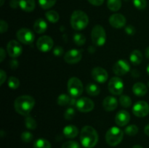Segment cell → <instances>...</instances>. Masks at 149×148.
Segmentation results:
<instances>
[{"label":"cell","instance_id":"6da1fadb","mask_svg":"<svg viewBox=\"0 0 149 148\" xmlns=\"http://www.w3.org/2000/svg\"><path fill=\"white\" fill-rule=\"evenodd\" d=\"M80 141L85 148H93L98 142V134L95 129L90 126L82 128L80 133Z\"/></svg>","mask_w":149,"mask_h":148},{"label":"cell","instance_id":"7a4b0ae2","mask_svg":"<svg viewBox=\"0 0 149 148\" xmlns=\"http://www.w3.org/2000/svg\"><path fill=\"white\" fill-rule=\"evenodd\" d=\"M35 105V100L29 95H22L17 97L14 103L15 111L22 115H28Z\"/></svg>","mask_w":149,"mask_h":148},{"label":"cell","instance_id":"3957f363","mask_svg":"<svg viewBox=\"0 0 149 148\" xmlns=\"http://www.w3.org/2000/svg\"><path fill=\"white\" fill-rule=\"evenodd\" d=\"M89 23V17L84 12L81 10H76L71 16V27L74 30H83Z\"/></svg>","mask_w":149,"mask_h":148},{"label":"cell","instance_id":"277c9868","mask_svg":"<svg viewBox=\"0 0 149 148\" xmlns=\"http://www.w3.org/2000/svg\"><path fill=\"white\" fill-rule=\"evenodd\" d=\"M124 133L119 128L113 126L107 131L106 133V140L109 145L115 147L120 144L123 139Z\"/></svg>","mask_w":149,"mask_h":148},{"label":"cell","instance_id":"5b68a950","mask_svg":"<svg viewBox=\"0 0 149 148\" xmlns=\"http://www.w3.org/2000/svg\"><path fill=\"white\" fill-rule=\"evenodd\" d=\"M91 38L94 45L97 46H103L106 41V33L103 26L100 25L95 26L92 30Z\"/></svg>","mask_w":149,"mask_h":148},{"label":"cell","instance_id":"8992f818","mask_svg":"<svg viewBox=\"0 0 149 148\" xmlns=\"http://www.w3.org/2000/svg\"><path fill=\"white\" fill-rule=\"evenodd\" d=\"M68 91L70 96L73 97H80L83 93L82 82L76 77H72L68 81Z\"/></svg>","mask_w":149,"mask_h":148},{"label":"cell","instance_id":"52a82bcc","mask_svg":"<svg viewBox=\"0 0 149 148\" xmlns=\"http://www.w3.org/2000/svg\"><path fill=\"white\" fill-rule=\"evenodd\" d=\"M16 37L18 39L19 41L24 44H31L35 39L34 33L30 29L26 28H23L17 30L16 33Z\"/></svg>","mask_w":149,"mask_h":148},{"label":"cell","instance_id":"ba28073f","mask_svg":"<svg viewBox=\"0 0 149 148\" xmlns=\"http://www.w3.org/2000/svg\"><path fill=\"white\" fill-rule=\"evenodd\" d=\"M109 90L114 95H120L124 90V83L119 77H113L109 82Z\"/></svg>","mask_w":149,"mask_h":148},{"label":"cell","instance_id":"9c48e42d","mask_svg":"<svg viewBox=\"0 0 149 148\" xmlns=\"http://www.w3.org/2000/svg\"><path fill=\"white\" fill-rule=\"evenodd\" d=\"M54 42L52 38L49 36H43L39 38L36 41L38 49L42 52H47L52 49Z\"/></svg>","mask_w":149,"mask_h":148},{"label":"cell","instance_id":"30bf717a","mask_svg":"<svg viewBox=\"0 0 149 148\" xmlns=\"http://www.w3.org/2000/svg\"><path fill=\"white\" fill-rule=\"evenodd\" d=\"M77 109L82 113H88L94 109L95 104L93 101L87 97H81L79 99L76 104Z\"/></svg>","mask_w":149,"mask_h":148},{"label":"cell","instance_id":"8fae6325","mask_svg":"<svg viewBox=\"0 0 149 148\" xmlns=\"http://www.w3.org/2000/svg\"><path fill=\"white\" fill-rule=\"evenodd\" d=\"M132 113L137 117H145L149 113V104L145 101L137 102L132 107Z\"/></svg>","mask_w":149,"mask_h":148},{"label":"cell","instance_id":"7c38bea8","mask_svg":"<svg viewBox=\"0 0 149 148\" xmlns=\"http://www.w3.org/2000/svg\"><path fill=\"white\" fill-rule=\"evenodd\" d=\"M7 50L8 55L11 57L16 58L21 55L22 52H23V47L17 41L12 40L7 44Z\"/></svg>","mask_w":149,"mask_h":148},{"label":"cell","instance_id":"4fadbf2b","mask_svg":"<svg viewBox=\"0 0 149 148\" xmlns=\"http://www.w3.org/2000/svg\"><path fill=\"white\" fill-rule=\"evenodd\" d=\"M82 58L81 50L73 49L68 51L64 55V60L68 64H75L79 62Z\"/></svg>","mask_w":149,"mask_h":148},{"label":"cell","instance_id":"5bb4252c","mask_svg":"<svg viewBox=\"0 0 149 148\" xmlns=\"http://www.w3.org/2000/svg\"><path fill=\"white\" fill-rule=\"evenodd\" d=\"M130 70V65L127 61L119 59L113 66V71L117 75H124L127 73Z\"/></svg>","mask_w":149,"mask_h":148},{"label":"cell","instance_id":"9a60e30c","mask_svg":"<svg viewBox=\"0 0 149 148\" xmlns=\"http://www.w3.org/2000/svg\"><path fill=\"white\" fill-rule=\"evenodd\" d=\"M92 76L95 81L103 84L108 80L109 74L104 68H100V67H96V68H93V70L92 71Z\"/></svg>","mask_w":149,"mask_h":148},{"label":"cell","instance_id":"2e32d148","mask_svg":"<svg viewBox=\"0 0 149 148\" xmlns=\"http://www.w3.org/2000/svg\"><path fill=\"white\" fill-rule=\"evenodd\" d=\"M109 23L114 28H121L126 25V18L123 15L116 13L109 17Z\"/></svg>","mask_w":149,"mask_h":148},{"label":"cell","instance_id":"e0dca14e","mask_svg":"<svg viewBox=\"0 0 149 148\" xmlns=\"http://www.w3.org/2000/svg\"><path fill=\"white\" fill-rule=\"evenodd\" d=\"M130 120V115L126 110H120L115 116V122L119 126H125Z\"/></svg>","mask_w":149,"mask_h":148},{"label":"cell","instance_id":"ac0fdd59","mask_svg":"<svg viewBox=\"0 0 149 148\" xmlns=\"http://www.w3.org/2000/svg\"><path fill=\"white\" fill-rule=\"evenodd\" d=\"M118 106V101L114 97L108 96L103 100V107L106 111H113Z\"/></svg>","mask_w":149,"mask_h":148},{"label":"cell","instance_id":"d6986e66","mask_svg":"<svg viewBox=\"0 0 149 148\" xmlns=\"http://www.w3.org/2000/svg\"><path fill=\"white\" fill-rule=\"evenodd\" d=\"M63 133L65 137L68 138V139H73L78 135V128L74 125H68L63 129Z\"/></svg>","mask_w":149,"mask_h":148},{"label":"cell","instance_id":"ffe728a7","mask_svg":"<svg viewBox=\"0 0 149 148\" xmlns=\"http://www.w3.org/2000/svg\"><path fill=\"white\" fill-rule=\"evenodd\" d=\"M132 91L134 94L138 97H143L146 95L148 91V88L143 83H136L132 86Z\"/></svg>","mask_w":149,"mask_h":148},{"label":"cell","instance_id":"44dd1931","mask_svg":"<svg viewBox=\"0 0 149 148\" xmlns=\"http://www.w3.org/2000/svg\"><path fill=\"white\" fill-rule=\"evenodd\" d=\"M19 6L25 12H32L36 7L34 0H19Z\"/></svg>","mask_w":149,"mask_h":148},{"label":"cell","instance_id":"7402d4cb","mask_svg":"<svg viewBox=\"0 0 149 148\" xmlns=\"http://www.w3.org/2000/svg\"><path fill=\"white\" fill-rule=\"evenodd\" d=\"M33 29L37 33H43L47 29V23L44 19L39 18L34 22Z\"/></svg>","mask_w":149,"mask_h":148},{"label":"cell","instance_id":"603a6c76","mask_svg":"<svg viewBox=\"0 0 149 148\" xmlns=\"http://www.w3.org/2000/svg\"><path fill=\"white\" fill-rule=\"evenodd\" d=\"M130 62L135 65L141 64L143 60V55L141 51L138 50V49L132 51V53L130 54Z\"/></svg>","mask_w":149,"mask_h":148},{"label":"cell","instance_id":"cb8c5ba5","mask_svg":"<svg viewBox=\"0 0 149 148\" xmlns=\"http://www.w3.org/2000/svg\"><path fill=\"white\" fill-rule=\"evenodd\" d=\"M100 88L97 85L95 84H87L86 86V91L87 94L90 96H97L100 94Z\"/></svg>","mask_w":149,"mask_h":148},{"label":"cell","instance_id":"d4e9b609","mask_svg":"<svg viewBox=\"0 0 149 148\" xmlns=\"http://www.w3.org/2000/svg\"><path fill=\"white\" fill-rule=\"evenodd\" d=\"M107 6L111 11L116 12L122 7V0H108Z\"/></svg>","mask_w":149,"mask_h":148},{"label":"cell","instance_id":"484cf974","mask_svg":"<svg viewBox=\"0 0 149 148\" xmlns=\"http://www.w3.org/2000/svg\"><path fill=\"white\" fill-rule=\"evenodd\" d=\"M45 16H46L48 21L52 23H57L60 18L59 14L55 10H49V11H47L45 13Z\"/></svg>","mask_w":149,"mask_h":148},{"label":"cell","instance_id":"4316f807","mask_svg":"<svg viewBox=\"0 0 149 148\" xmlns=\"http://www.w3.org/2000/svg\"><path fill=\"white\" fill-rule=\"evenodd\" d=\"M51 144L48 140L45 139H37L33 143V148H51Z\"/></svg>","mask_w":149,"mask_h":148},{"label":"cell","instance_id":"83f0119b","mask_svg":"<svg viewBox=\"0 0 149 148\" xmlns=\"http://www.w3.org/2000/svg\"><path fill=\"white\" fill-rule=\"evenodd\" d=\"M25 125H26V128L28 129H31V130H33L37 126V123H36V120L31 116H27L25 119Z\"/></svg>","mask_w":149,"mask_h":148},{"label":"cell","instance_id":"f1b7e54d","mask_svg":"<svg viewBox=\"0 0 149 148\" xmlns=\"http://www.w3.org/2000/svg\"><path fill=\"white\" fill-rule=\"evenodd\" d=\"M70 100H71V97L65 94H61L59 97H58L57 100V102L59 105L61 106H65L68 105L70 103Z\"/></svg>","mask_w":149,"mask_h":148},{"label":"cell","instance_id":"f546056e","mask_svg":"<svg viewBox=\"0 0 149 148\" xmlns=\"http://www.w3.org/2000/svg\"><path fill=\"white\" fill-rule=\"evenodd\" d=\"M56 1L57 0H39V4L42 9L47 10L53 7Z\"/></svg>","mask_w":149,"mask_h":148},{"label":"cell","instance_id":"4dcf8cb0","mask_svg":"<svg viewBox=\"0 0 149 148\" xmlns=\"http://www.w3.org/2000/svg\"><path fill=\"white\" fill-rule=\"evenodd\" d=\"M74 41L77 46H82L85 44L86 38L83 34L80 33H77L74 35Z\"/></svg>","mask_w":149,"mask_h":148},{"label":"cell","instance_id":"1f68e13d","mask_svg":"<svg viewBox=\"0 0 149 148\" xmlns=\"http://www.w3.org/2000/svg\"><path fill=\"white\" fill-rule=\"evenodd\" d=\"M119 103L122 107H130L132 104V100L129 96L127 95H122L119 97Z\"/></svg>","mask_w":149,"mask_h":148},{"label":"cell","instance_id":"d6a6232c","mask_svg":"<svg viewBox=\"0 0 149 148\" xmlns=\"http://www.w3.org/2000/svg\"><path fill=\"white\" fill-rule=\"evenodd\" d=\"M125 131L126 134L129 135V136H135L138 133V127L136 125H130V126H127Z\"/></svg>","mask_w":149,"mask_h":148},{"label":"cell","instance_id":"836d02e7","mask_svg":"<svg viewBox=\"0 0 149 148\" xmlns=\"http://www.w3.org/2000/svg\"><path fill=\"white\" fill-rule=\"evenodd\" d=\"M8 86L12 89H15L18 88L20 86V81H19L18 78L13 76L10 77L8 80Z\"/></svg>","mask_w":149,"mask_h":148},{"label":"cell","instance_id":"e575fe53","mask_svg":"<svg viewBox=\"0 0 149 148\" xmlns=\"http://www.w3.org/2000/svg\"><path fill=\"white\" fill-rule=\"evenodd\" d=\"M133 4L137 9L140 10H143L146 8L147 0H132Z\"/></svg>","mask_w":149,"mask_h":148},{"label":"cell","instance_id":"d590c367","mask_svg":"<svg viewBox=\"0 0 149 148\" xmlns=\"http://www.w3.org/2000/svg\"><path fill=\"white\" fill-rule=\"evenodd\" d=\"M75 110L72 107H68V108H67L65 110V113H64V118H65V119H66L68 120H71L75 116Z\"/></svg>","mask_w":149,"mask_h":148},{"label":"cell","instance_id":"8d00e7d4","mask_svg":"<svg viewBox=\"0 0 149 148\" xmlns=\"http://www.w3.org/2000/svg\"><path fill=\"white\" fill-rule=\"evenodd\" d=\"M61 148H81V147L76 141H68L62 145Z\"/></svg>","mask_w":149,"mask_h":148},{"label":"cell","instance_id":"74e56055","mask_svg":"<svg viewBox=\"0 0 149 148\" xmlns=\"http://www.w3.org/2000/svg\"><path fill=\"white\" fill-rule=\"evenodd\" d=\"M21 139L23 142H31L33 139V134L29 131H24L21 133Z\"/></svg>","mask_w":149,"mask_h":148},{"label":"cell","instance_id":"f35d334b","mask_svg":"<svg viewBox=\"0 0 149 148\" xmlns=\"http://www.w3.org/2000/svg\"><path fill=\"white\" fill-rule=\"evenodd\" d=\"M125 32L128 35H134L135 33V28L134 26L129 25L125 27Z\"/></svg>","mask_w":149,"mask_h":148},{"label":"cell","instance_id":"ab89813d","mask_svg":"<svg viewBox=\"0 0 149 148\" xmlns=\"http://www.w3.org/2000/svg\"><path fill=\"white\" fill-rule=\"evenodd\" d=\"M53 54L57 57L61 56V55L63 54V49L60 46H56V47L53 49Z\"/></svg>","mask_w":149,"mask_h":148},{"label":"cell","instance_id":"60d3db41","mask_svg":"<svg viewBox=\"0 0 149 148\" xmlns=\"http://www.w3.org/2000/svg\"><path fill=\"white\" fill-rule=\"evenodd\" d=\"M7 29H8V24H7V23L4 21V20H1V26H0V31H1V33H4V32L7 31Z\"/></svg>","mask_w":149,"mask_h":148},{"label":"cell","instance_id":"b9f144b4","mask_svg":"<svg viewBox=\"0 0 149 148\" xmlns=\"http://www.w3.org/2000/svg\"><path fill=\"white\" fill-rule=\"evenodd\" d=\"M0 78H1V79H0V84L2 85V84H4V81H5L6 78H7L6 73L4 72L3 70H1V71H0Z\"/></svg>","mask_w":149,"mask_h":148},{"label":"cell","instance_id":"7bdbcfd3","mask_svg":"<svg viewBox=\"0 0 149 148\" xmlns=\"http://www.w3.org/2000/svg\"><path fill=\"white\" fill-rule=\"evenodd\" d=\"M87 1L94 6H100L104 2V0H87Z\"/></svg>","mask_w":149,"mask_h":148},{"label":"cell","instance_id":"ee69618b","mask_svg":"<svg viewBox=\"0 0 149 148\" xmlns=\"http://www.w3.org/2000/svg\"><path fill=\"white\" fill-rule=\"evenodd\" d=\"M10 7L13 8H17V6H19V1L17 0H11L10 2Z\"/></svg>","mask_w":149,"mask_h":148},{"label":"cell","instance_id":"f6af8a7d","mask_svg":"<svg viewBox=\"0 0 149 148\" xmlns=\"http://www.w3.org/2000/svg\"><path fill=\"white\" fill-rule=\"evenodd\" d=\"M10 68H13V69H15V68H17V67H18V62H17V60H12L11 62H10Z\"/></svg>","mask_w":149,"mask_h":148},{"label":"cell","instance_id":"bcb514c9","mask_svg":"<svg viewBox=\"0 0 149 148\" xmlns=\"http://www.w3.org/2000/svg\"><path fill=\"white\" fill-rule=\"evenodd\" d=\"M0 54H1V58H0V61L1 62H2L3 60H4V59L5 58V52H4V49L3 48H1V51H0Z\"/></svg>","mask_w":149,"mask_h":148},{"label":"cell","instance_id":"7dc6e473","mask_svg":"<svg viewBox=\"0 0 149 148\" xmlns=\"http://www.w3.org/2000/svg\"><path fill=\"white\" fill-rule=\"evenodd\" d=\"M144 132H145V133L147 135V136H149V123L145 126V129H144Z\"/></svg>","mask_w":149,"mask_h":148},{"label":"cell","instance_id":"c3c4849f","mask_svg":"<svg viewBox=\"0 0 149 148\" xmlns=\"http://www.w3.org/2000/svg\"><path fill=\"white\" fill-rule=\"evenodd\" d=\"M132 73V75H134L135 77H138L140 75V73L137 71H133Z\"/></svg>","mask_w":149,"mask_h":148},{"label":"cell","instance_id":"681fc988","mask_svg":"<svg viewBox=\"0 0 149 148\" xmlns=\"http://www.w3.org/2000/svg\"><path fill=\"white\" fill-rule=\"evenodd\" d=\"M145 54H146V57L148 59H149V46H148V47L146 48V49Z\"/></svg>","mask_w":149,"mask_h":148},{"label":"cell","instance_id":"f907efd6","mask_svg":"<svg viewBox=\"0 0 149 148\" xmlns=\"http://www.w3.org/2000/svg\"><path fill=\"white\" fill-rule=\"evenodd\" d=\"M95 47H93V46L89 47V52H90V53H93V52H95Z\"/></svg>","mask_w":149,"mask_h":148},{"label":"cell","instance_id":"816d5d0a","mask_svg":"<svg viewBox=\"0 0 149 148\" xmlns=\"http://www.w3.org/2000/svg\"><path fill=\"white\" fill-rule=\"evenodd\" d=\"M132 148H143V147H141V145H134V146L132 147Z\"/></svg>","mask_w":149,"mask_h":148},{"label":"cell","instance_id":"f5cc1de1","mask_svg":"<svg viewBox=\"0 0 149 148\" xmlns=\"http://www.w3.org/2000/svg\"><path fill=\"white\" fill-rule=\"evenodd\" d=\"M146 71H147V73L148 74V75H149V64L148 65V66H147V69H146Z\"/></svg>","mask_w":149,"mask_h":148},{"label":"cell","instance_id":"db71d44e","mask_svg":"<svg viewBox=\"0 0 149 148\" xmlns=\"http://www.w3.org/2000/svg\"><path fill=\"white\" fill-rule=\"evenodd\" d=\"M4 0H1V6H2L3 4H4Z\"/></svg>","mask_w":149,"mask_h":148},{"label":"cell","instance_id":"11a10c76","mask_svg":"<svg viewBox=\"0 0 149 148\" xmlns=\"http://www.w3.org/2000/svg\"><path fill=\"white\" fill-rule=\"evenodd\" d=\"M125 1H130V0H125Z\"/></svg>","mask_w":149,"mask_h":148},{"label":"cell","instance_id":"9f6ffc18","mask_svg":"<svg viewBox=\"0 0 149 148\" xmlns=\"http://www.w3.org/2000/svg\"><path fill=\"white\" fill-rule=\"evenodd\" d=\"M148 87H149V81L148 82Z\"/></svg>","mask_w":149,"mask_h":148}]
</instances>
